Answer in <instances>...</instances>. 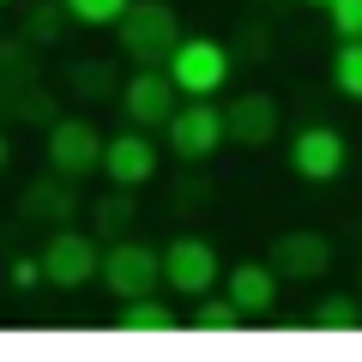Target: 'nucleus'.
Wrapping results in <instances>:
<instances>
[{"label": "nucleus", "instance_id": "f03ea898", "mask_svg": "<svg viewBox=\"0 0 362 362\" xmlns=\"http://www.w3.org/2000/svg\"><path fill=\"white\" fill-rule=\"evenodd\" d=\"M163 145L175 163H206L230 145V121H223V103L218 97H181L175 121L163 127Z\"/></svg>", "mask_w": 362, "mask_h": 362}, {"label": "nucleus", "instance_id": "4468645a", "mask_svg": "<svg viewBox=\"0 0 362 362\" xmlns=\"http://www.w3.org/2000/svg\"><path fill=\"white\" fill-rule=\"evenodd\" d=\"M278 266L272 259H235L230 266V278H223V290L235 296V308L247 314V320H266L272 308H278Z\"/></svg>", "mask_w": 362, "mask_h": 362}, {"label": "nucleus", "instance_id": "f8f14e48", "mask_svg": "<svg viewBox=\"0 0 362 362\" xmlns=\"http://www.w3.org/2000/svg\"><path fill=\"white\" fill-rule=\"evenodd\" d=\"M266 259L278 266L284 284H314V278L332 272V242H326V230H284Z\"/></svg>", "mask_w": 362, "mask_h": 362}, {"label": "nucleus", "instance_id": "aec40b11", "mask_svg": "<svg viewBox=\"0 0 362 362\" xmlns=\"http://www.w3.org/2000/svg\"><path fill=\"white\" fill-rule=\"evenodd\" d=\"M133 0H66V13H73V25L85 30H115L121 18H127Z\"/></svg>", "mask_w": 362, "mask_h": 362}, {"label": "nucleus", "instance_id": "f257e3e1", "mask_svg": "<svg viewBox=\"0 0 362 362\" xmlns=\"http://www.w3.org/2000/svg\"><path fill=\"white\" fill-rule=\"evenodd\" d=\"M115 42H121V54H127L133 66H163L169 54H175V42H181L175 6H169V0H133L127 18L115 25Z\"/></svg>", "mask_w": 362, "mask_h": 362}, {"label": "nucleus", "instance_id": "20e7f679", "mask_svg": "<svg viewBox=\"0 0 362 362\" xmlns=\"http://www.w3.org/2000/svg\"><path fill=\"white\" fill-rule=\"evenodd\" d=\"M103 290L115 302L157 296V290H163V247L139 242V235H115V242L103 247Z\"/></svg>", "mask_w": 362, "mask_h": 362}, {"label": "nucleus", "instance_id": "2eb2a0df", "mask_svg": "<svg viewBox=\"0 0 362 362\" xmlns=\"http://www.w3.org/2000/svg\"><path fill=\"white\" fill-rule=\"evenodd\" d=\"M115 326L121 332H181V314H175V302H163V296H133V302H121L115 308Z\"/></svg>", "mask_w": 362, "mask_h": 362}, {"label": "nucleus", "instance_id": "6ab92c4d", "mask_svg": "<svg viewBox=\"0 0 362 362\" xmlns=\"http://www.w3.org/2000/svg\"><path fill=\"white\" fill-rule=\"evenodd\" d=\"M242 320H247V314L235 308L230 290H223V296H218V290H211V296H199V302H194V314H187V326H194V332H235Z\"/></svg>", "mask_w": 362, "mask_h": 362}, {"label": "nucleus", "instance_id": "dca6fc26", "mask_svg": "<svg viewBox=\"0 0 362 362\" xmlns=\"http://www.w3.org/2000/svg\"><path fill=\"white\" fill-rule=\"evenodd\" d=\"M66 25H73L66 0H37V6L18 18V42H30V49H54V42L66 37Z\"/></svg>", "mask_w": 362, "mask_h": 362}, {"label": "nucleus", "instance_id": "1a4fd4ad", "mask_svg": "<svg viewBox=\"0 0 362 362\" xmlns=\"http://www.w3.org/2000/svg\"><path fill=\"white\" fill-rule=\"evenodd\" d=\"M163 66L181 85V97H218V90L230 85V49H223L218 37H181Z\"/></svg>", "mask_w": 362, "mask_h": 362}, {"label": "nucleus", "instance_id": "0eeeda50", "mask_svg": "<svg viewBox=\"0 0 362 362\" xmlns=\"http://www.w3.org/2000/svg\"><path fill=\"white\" fill-rule=\"evenodd\" d=\"M115 103H121V115H127L133 127L163 133L169 121H175V109H181V85L169 78V66H133V78H121Z\"/></svg>", "mask_w": 362, "mask_h": 362}, {"label": "nucleus", "instance_id": "412c9836", "mask_svg": "<svg viewBox=\"0 0 362 362\" xmlns=\"http://www.w3.org/2000/svg\"><path fill=\"white\" fill-rule=\"evenodd\" d=\"M90 223H97V235H109V242H115L121 230H133V194L127 187H109V199L90 211Z\"/></svg>", "mask_w": 362, "mask_h": 362}, {"label": "nucleus", "instance_id": "ddd939ff", "mask_svg": "<svg viewBox=\"0 0 362 362\" xmlns=\"http://www.w3.org/2000/svg\"><path fill=\"white\" fill-rule=\"evenodd\" d=\"M18 218H25V223H49V230L73 223L78 218V181L61 175V169L25 181V194H18Z\"/></svg>", "mask_w": 362, "mask_h": 362}, {"label": "nucleus", "instance_id": "f3484780", "mask_svg": "<svg viewBox=\"0 0 362 362\" xmlns=\"http://www.w3.org/2000/svg\"><path fill=\"white\" fill-rule=\"evenodd\" d=\"M326 78H332V90H338V97L362 103V37H338L332 61H326Z\"/></svg>", "mask_w": 362, "mask_h": 362}, {"label": "nucleus", "instance_id": "5701e85b", "mask_svg": "<svg viewBox=\"0 0 362 362\" xmlns=\"http://www.w3.org/2000/svg\"><path fill=\"white\" fill-rule=\"evenodd\" d=\"M13 115H18V121H42V127H49V121H54V103L42 97V90H13Z\"/></svg>", "mask_w": 362, "mask_h": 362}, {"label": "nucleus", "instance_id": "39448f33", "mask_svg": "<svg viewBox=\"0 0 362 362\" xmlns=\"http://www.w3.org/2000/svg\"><path fill=\"white\" fill-rule=\"evenodd\" d=\"M103 235L97 230H73V223H61V230L42 242V272H49L54 290H85V284H103Z\"/></svg>", "mask_w": 362, "mask_h": 362}, {"label": "nucleus", "instance_id": "9b49d317", "mask_svg": "<svg viewBox=\"0 0 362 362\" xmlns=\"http://www.w3.org/2000/svg\"><path fill=\"white\" fill-rule=\"evenodd\" d=\"M223 121H230V145H242V151H266L278 133H284V109H278V97L259 85L235 90L230 109H223Z\"/></svg>", "mask_w": 362, "mask_h": 362}, {"label": "nucleus", "instance_id": "4be33fe9", "mask_svg": "<svg viewBox=\"0 0 362 362\" xmlns=\"http://www.w3.org/2000/svg\"><path fill=\"white\" fill-rule=\"evenodd\" d=\"M326 30L332 37H362V0H332L326 6Z\"/></svg>", "mask_w": 362, "mask_h": 362}, {"label": "nucleus", "instance_id": "a878e982", "mask_svg": "<svg viewBox=\"0 0 362 362\" xmlns=\"http://www.w3.org/2000/svg\"><path fill=\"white\" fill-rule=\"evenodd\" d=\"M356 278H362V266H356Z\"/></svg>", "mask_w": 362, "mask_h": 362}, {"label": "nucleus", "instance_id": "393cba45", "mask_svg": "<svg viewBox=\"0 0 362 362\" xmlns=\"http://www.w3.org/2000/svg\"><path fill=\"white\" fill-rule=\"evenodd\" d=\"M302 6H320V13H326V6H332V0H302Z\"/></svg>", "mask_w": 362, "mask_h": 362}, {"label": "nucleus", "instance_id": "7ed1b4c3", "mask_svg": "<svg viewBox=\"0 0 362 362\" xmlns=\"http://www.w3.org/2000/svg\"><path fill=\"white\" fill-rule=\"evenodd\" d=\"M284 157H290V175H296V181H308V187H332V181L350 169V139H344V127H332V121H308V127L290 133Z\"/></svg>", "mask_w": 362, "mask_h": 362}, {"label": "nucleus", "instance_id": "423d86ee", "mask_svg": "<svg viewBox=\"0 0 362 362\" xmlns=\"http://www.w3.org/2000/svg\"><path fill=\"white\" fill-rule=\"evenodd\" d=\"M42 151H49V169H61V175L85 181V175H103L109 133L97 127V121H85V115H54V121H49V139H42Z\"/></svg>", "mask_w": 362, "mask_h": 362}, {"label": "nucleus", "instance_id": "6e6552de", "mask_svg": "<svg viewBox=\"0 0 362 362\" xmlns=\"http://www.w3.org/2000/svg\"><path fill=\"white\" fill-rule=\"evenodd\" d=\"M218 278H223V259H218V247H211L206 235H175V242L163 247V290L169 296L199 302V296L218 290Z\"/></svg>", "mask_w": 362, "mask_h": 362}, {"label": "nucleus", "instance_id": "b1692460", "mask_svg": "<svg viewBox=\"0 0 362 362\" xmlns=\"http://www.w3.org/2000/svg\"><path fill=\"white\" fill-rule=\"evenodd\" d=\"M37 284H49V272H42V254H37V259L18 254V259H13V290H37Z\"/></svg>", "mask_w": 362, "mask_h": 362}, {"label": "nucleus", "instance_id": "a211bd4d", "mask_svg": "<svg viewBox=\"0 0 362 362\" xmlns=\"http://www.w3.org/2000/svg\"><path fill=\"white\" fill-rule=\"evenodd\" d=\"M320 332H356L362 326V290L356 296H344V290H326L320 302H314V314H308Z\"/></svg>", "mask_w": 362, "mask_h": 362}, {"label": "nucleus", "instance_id": "9d476101", "mask_svg": "<svg viewBox=\"0 0 362 362\" xmlns=\"http://www.w3.org/2000/svg\"><path fill=\"white\" fill-rule=\"evenodd\" d=\"M163 151H169V145H157L145 127H133V121H127V133H109L103 181H109V187H127V194H139V187H151V181H157Z\"/></svg>", "mask_w": 362, "mask_h": 362}]
</instances>
